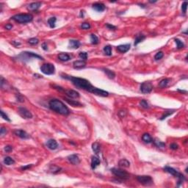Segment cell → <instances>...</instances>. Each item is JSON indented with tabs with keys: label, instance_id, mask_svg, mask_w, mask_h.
Here are the masks:
<instances>
[{
	"label": "cell",
	"instance_id": "obj_36",
	"mask_svg": "<svg viewBox=\"0 0 188 188\" xmlns=\"http://www.w3.org/2000/svg\"><path fill=\"white\" fill-rule=\"evenodd\" d=\"M28 43L31 45H37L39 43V40L36 38H30L28 40Z\"/></svg>",
	"mask_w": 188,
	"mask_h": 188
},
{
	"label": "cell",
	"instance_id": "obj_14",
	"mask_svg": "<svg viewBox=\"0 0 188 188\" xmlns=\"http://www.w3.org/2000/svg\"><path fill=\"white\" fill-rule=\"evenodd\" d=\"M46 146L51 150H55L58 148V143L55 140L50 139V140L47 141Z\"/></svg>",
	"mask_w": 188,
	"mask_h": 188
},
{
	"label": "cell",
	"instance_id": "obj_16",
	"mask_svg": "<svg viewBox=\"0 0 188 188\" xmlns=\"http://www.w3.org/2000/svg\"><path fill=\"white\" fill-rule=\"evenodd\" d=\"M73 66L76 69H81L86 66V63L84 60H76L74 62Z\"/></svg>",
	"mask_w": 188,
	"mask_h": 188
},
{
	"label": "cell",
	"instance_id": "obj_30",
	"mask_svg": "<svg viewBox=\"0 0 188 188\" xmlns=\"http://www.w3.org/2000/svg\"><path fill=\"white\" fill-rule=\"evenodd\" d=\"M145 38H146V36L143 35H137L135 40H134V46H137L138 43H140V42H142Z\"/></svg>",
	"mask_w": 188,
	"mask_h": 188
},
{
	"label": "cell",
	"instance_id": "obj_7",
	"mask_svg": "<svg viewBox=\"0 0 188 188\" xmlns=\"http://www.w3.org/2000/svg\"><path fill=\"white\" fill-rule=\"evenodd\" d=\"M40 71L46 75H52L55 72V67L52 63H45L40 67Z\"/></svg>",
	"mask_w": 188,
	"mask_h": 188
},
{
	"label": "cell",
	"instance_id": "obj_42",
	"mask_svg": "<svg viewBox=\"0 0 188 188\" xmlns=\"http://www.w3.org/2000/svg\"><path fill=\"white\" fill-rule=\"evenodd\" d=\"M1 116H2V118L4 119V120H5V121H9L10 122V119L9 118H8V116L5 114V113H4V111H1Z\"/></svg>",
	"mask_w": 188,
	"mask_h": 188
},
{
	"label": "cell",
	"instance_id": "obj_12",
	"mask_svg": "<svg viewBox=\"0 0 188 188\" xmlns=\"http://www.w3.org/2000/svg\"><path fill=\"white\" fill-rule=\"evenodd\" d=\"M68 160L73 165H79L80 163V160L78 157V155L76 154H71L70 156L68 157Z\"/></svg>",
	"mask_w": 188,
	"mask_h": 188
},
{
	"label": "cell",
	"instance_id": "obj_11",
	"mask_svg": "<svg viewBox=\"0 0 188 188\" xmlns=\"http://www.w3.org/2000/svg\"><path fill=\"white\" fill-rule=\"evenodd\" d=\"M14 134L16 136L19 137L20 138H21V139H29L30 137V136H29V134L28 133H27L25 131L21 130V129H16V130H15L14 131Z\"/></svg>",
	"mask_w": 188,
	"mask_h": 188
},
{
	"label": "cell",
	"instance_id": "obj_3",
	"mask_svg": "<svg viewBox=\"0 0 188 188\" xmlns=\"http://www.w3.org/2000/svg\"><path fill=\"white\" fill-rule=\"evenodd\" d=\"M32 58H36V59H38V60H43L41 56L38 55L35 53L29 52H21L16 57H14V59H17V60H20V61H22V62H27V61H28Z\"/></svg>",
	"mask_w": 188,
	"mask_h": 188
},
{
	"label": "cell",
	"instance_id": "obj_19",
	"mask_svg": "<svg viewBox=\"0 0 188 188\" xmlns=\"http://www.w3.org/2000/svg\"><path fill=\"white\" fill-rule=\"evenodd\" d=\"M100 163H101V161H100L99 157H95V156L92 157V159H91V168H92V169H95L97 166H99L100 165Z\"/></svg>",
	"mask_w": 188,
	"mask_h": 188
},
{
	"label": "cell",
	"instance_id": "obj_17",
	"mask_svg": "<svg viewBox=\"0 0 188 188\" xmlns=\"http://www.w3.org/2000/svg\"><path fill=\"white\" fill-rule=\"evenodd\" d=\"M105 8H106L105 5L102 3L97 2V3H95L93 5V9H94L97 12H102L105 10Z\"/></svg>",
	"mask_w": 188,
	"mask_h": 188
},
{
	"label": "cell",
	"instance_id": "obj_13",
	"mask_svg": "<svg viewBox=\"0 0 188 188\" xmlns=\"http://www.w3.org/2000/svg\"><path fill=\"white\" fill-rule=\"evenodd\" d=\"M64 93L70 99H76L79 97V93L74 90H64Z\"/></svg>",
	"mask_w": 188,
	"mask_h": 188
},
{
	"label": "cell",
	"instance_id": "obj_21",
	"mask_svg": "<svg viewBox=\"0 0 188 188\" xmlns=\"http://www.w3.org/2000/svg\"><path fill=\"white\" fill-rule=\"evenodd\" d=\"M58 59L61 61L63 62H66L71 60V56L69 55H68L67 53H61L58 55Z\"/></svg>",
	"mask_w": 188,
	"mask_h": 188
},
{
	"label": "cell",
	"instance_id": "obj_25",
	"mask_svg": "<svg viewBox=\"0 0 188 188\" xmlns=\"http://www.w3.org/2000/svg\"><path fill=\"white\" fill-rule=\"evenodd\" d=\"M92 149H93V151L94 153L96 154H99V152L101 151V146H100V144L99 143H97V142L93 143V145H92Z\"/></svg>",
	"mask_w": 188,
	"mask_h": 188
},
{
	"label": "cell",
	"instance_id": "obj_22",
	"mask_svg": "<svg viewBox=\"0 0 188 188\" xmlns=\"http://www.w3.org/2000/svg\"><path fill=\"white\" fill-rule=\"evenodd\" d=\"M64 100L66 101L67 103L71 104L73 107H81L82 106V104L79 103L77 101H75V100H71V99H67V98H64Z\"/></svg>",
	"mask_w": 188,
	"mask_h": 188
},
{
	"label": "cell",
	"instance_id": "obj_48",
	"mask_svg": "<svg viewBox=\"0 0 188 188\" xmlns=\"http://www.w3.org/2000/svg\"><path fill=\"white\" fill-rule=\"evenodd\" d=\"M106 27L109 29H113V30H115V29H116V27H115V26H113V25H111V24H106Z\"/></svg>",
	"mask_w": 188,
	"mask_h": 188
},
{
	"label": "cell",
	"instance_id": "obj_9",
	"mask_svg": "<svg viewBox=\"0 0 188 188\" xmlns=\"http://www.w3.org/2000/svg\"><path fill=\"white\" fill-rule=\"evenodd\" d=\"M153 90V85L151 82H143L140 85V90L143 93H150Z\"/></svg>",
	"mask_w": 188,
	"mask_h": 188
},
{
	"label": "cell",
	"instance_id": "obj_45",
	"mask_svg": "<svg viewBox=\"0 0 188 188\" xmlns=\"http://www.w3.org/2000/svg\"><path fill=\"white\" fill-rule=\"evenodd\" d=\"M126 115V110H121L118 112V115L121 117V118H124Z\"/></svg>",
	"mask_w": 188,
	"mask_h": 188
},
{
	"label": "cell",
	"instance_id": "obj_8",
	"mask_svg": "<svg viewBox=\"0 0 188 188\" xmlns=\"http://www.w3.org/2000/svg\"><path fill=\"white\" fill-rule=\"evenodd\" d=\"M137 180L144 186H150L153 184V179L150 176H137Z\"/></svg>",
	"mask_w": 188,
	"mask_h": 188
},
{
	"label": "cell",
	"instance_id": "obj_18",
	"mask_svg": "<svg viewBox=\"0 0 188 188\" xmlns=\"http://www.w3.org/2000/svg\"><path fill=\"white\" fill-rule=\"evenodd\" d=\"M130 49V44H124L117 46V50L121 53H126Z\"/></svg>",
	"mask_w": 188,
	"mask_h": 188
},
{
	"label": "cell",
	"instance_id": "obj_37",
	"mask_svg": "<svg viewBox=\"0 0 188 188\" xmlns=\"http://www.w3.org/2000/svg\"><path fill=\"white\" fill-rule=\"evenodd\" d=\"M140 106L143 107V108H145V109H148V108H149V103H148V102H147L145 99L141 100V102H140Z\"/></svg>",
	"mask_w": 188,
	"mask_h": 188
},
{
	"label": "cell",
	"instance_id": "obj_44",
	"mask_svg": "<svg viewBox=\"0 0 188 188\" xmlns=\"http://www.w3.org/2000/svg\"><path fill=\"white\" fill-rule=\"evenodd\" d=\"M178 148H179L178 144H176V143H171V144L170 145V149H172V150H176V149H178Z\"/></svg>",
	"mask_w": 188,
	"mask_h": 188
},
{
	"label": "cell",
	"instance_id": "obj_2",
	"mask_svg": "<svg viewBox=\"0 0 188 188\" xmlns=\"http://www.w3.org/2000/svg\"><path fill=\"white\" fill-rule=\"evenodd\" d=\"M49 106L52 110L60 115H68L70 114L69 109L61 101L58 99H52L49 103Z\"/></svg>",
	"mask_w": 188,
	"mask_h": 188
},
{
	"label": "cell",
	"instance_id": "obj_50",
	"mask_svg": "<svg viewBox=\"0 0 188 188\" xmlns=\"http://www.w3.org/2000/svg\"><path fill=\"white\" fill-rule=\"evenodd\" d=\"M32 166V165H26V166H23V167L21 168V170H26L30 168Z\"/></svg>",
	"mask_w": 188,
	"mask_h": 188
},
{
	"label": "cell",
	"instance_id": "obj_40",
	"mask_svg": "<svg viewBox=\"0 0 188 188\" xmlns=\"http://www.w3.org/2000/svg\"><path fill=\"white\" fill-rule=\"evenodd\" d=\"M79 57L81 58V59H82V60H87V52H79Z\"/></svg>",
	"mask_w": 188,
	"mask_h": 188
},
{
	"label": "cell",
	"instance_id": "obj_53",
	"mask_svg": "<svg viewBox=\"0 0 188 188\" xmlns=\"http://www.w3.org/2000/svg\"><path fill=\"white\" fill-rule=\"evenodd\" d=\"M12 43H13V44H15L16 46H19V45L21 44L20 43H15L14 41H13V42H12Z\"/></svg>",
	"mask_w": 188,
	"mask_h": 188
},
{
	"label": "cell",
	"instance_id": "obj_33",
	"mask_svg": "<svg viewBox=\"0 0 188 188\" xmlns=\"http://www.w3.org/2000/svg\"><path fill=\"white\" fill-rule=\"evenodd\" d=\"M90 41H91V43L92 44H98L99 43V38L98 37L94 35V34H91L90 35Z\"/></svg>",
	"mask_w": 188,
	"mask_h": 188
},
{
	"label": "cell",
	"instance_id": "obj_35",
	"mask_svg": "<svg viewBox=\"0 0 188 188\" xmlns=\"http://www.w3.org/2000/svg\"><path fill=\"white\" fill-rule=\"evenodd\" d=\"M175 42H176V47H177L178 49H181L184 48V46L183 42L181 41V40H180L179 39H178V38H175Z\"/></svg>",
	"mask_w": 188,
	"mask_h": 188
},
{
	"label": "cell",
	"instance_id": "obj_31",
	"mask_svg": "<svg viewBox=\"0 0 188 188\" xmlns=\"http://www.w3.org/2000/svg\"><path fill=\"white\" fill-rule=\"evenodd\" d=\"M57 19L55 17H51L48 20V24L51 28H55V23H56Z\"/></svg>",
	"mask_w": 188,
	"mask_h": 188
},
{
	"label": "cell",
	"instance_id": "obj_46",
	"mask_svg": "<svg viewBox=\"0 0 188 188\" xmlns=\"http://www.w3.org/2000/svg\"><path fill=\"white\" fill-rule=\"evenodd\" d=\"M8 132V130H7V129L6 128H5V127H2L1 128V129H0V134L2 135V136H3L5 134H6Z\"/></svg>",
	"mask_w": 188,
	"mask_h": 188
},
{
	"label": "cell",
	"instance_id": "obj_24",
	"mask_svg": "<svg viewBox=\"0 0 188 188\" xmlns=\"http://www.w3.org/2000/svg\"><path fill=\"white\" fill-rule=\"evenodd\" d=\"M142 140L144 141L145 143H152V141H153L152 137H151V135L149 133H145V134L142 136Z\"/></svg>",
	"mask_w": 188,
	"mask_h": 188
},
{
	"label": "cell",
	"instance_id": "obj_27",
	"mask_svg": "<svg viewBox=\"0 0 188 188\" xmlns=\"http://www.w3.org/2000/svg\"><path fill=\"white\" fill-rule=\"evenodd\" d=\"M152 142H153L154 144L157 147H158V148H165V143H163V142H162V141H160V140L157 139V138L154 139Z\"/></svg>",
	"mask_w": 188,
	"mask_h": 188
},
{
	"label": "cell",
	"instance_id": "obj_10",
	"mask_svg": "<svg viewBox=\"0 0 188 188\" xmlns=\"http://www.w3.org/2000/svg\"><path fill=\"white\" fill-rule=\"evenodd\" d=\"M19 114L24 119H30L32 118V114L31 112L24 107H19Z\"/></svg>",
	"mask_w": 188,
	"mask_h": 188
},
{
	"label": "cell",
	"instance_id": "obj_43",
	"mask_svg": "<svg viewBox=\"0 0 188 188\" xmlns=\"http://www.w3.org/2000/svg\"><path fill=\"white\" fill-rule=\"evenodd\" d=\"M81 28L83 29H88L90 28V24L89 23H82V24L81 25Z\"/></svg>",
	"mask_w": 188,
	"mask_h": 188
},
{
	"label": "cell",
	"instance_id": "obj_23",
	"mask_svg": "<svg viewBox=\"0 0 188 188\" xmlns=\"http://www.w3.org/2000/svg\"><path fill=\"white\" fill-rule=\"evenodd\" d=\"M118 165L121 168H129L130 166V162L126 159H122L119 161Z\"/></svg>",
	"mask_w": 188,
	"mask_h": 188
},
{
	"label": "cell",
	"instance_id": "obj_34",
	"mask_svg": "<svg viewBox=\"0 0 188 188\" xmlns=\"http://www.w3.org/2000/svg\"><path fill=\"white\" fill-rule=\"evenodd\" d=\"M60 170H61V168L60 167H58L57 165H51V167H50V171L52 173H57L60 172Z\"/></svg>",
	"mask_w": 188,
	"mask_h": 188
},
{
	"label": "cell",
	"instance_id": "obj_20",
	"mask_svg": "<svg viewBox=\"0 0 188 188\" xmlns=\"http://www.w3.org/2000/svg\"><path fill=\"white\" fill-rule=\"evenodd\" d=\"M80 46V42L76 40H69V48L76 49Z\"/></svg>",
	"mask_w": 188,
	"mask_h": 188
},
{
	"label": "cell",
	"instance_id": "obj_26",
	"mask_svg": "<svg viewBox=\"0 0 188 188\" xmlns=\"http://www.w3.org/2000/svg\"><path fill=\"white\" fill-rule=\"evenodd\" d=\"M170 81V79H163L162 80H161L159 83V87L160 88H165L166 87L168 84H169Z\"/></svg>",
	"mask_w": 188,
	"mask_h": 188
},
{
	"label": "cell",
	"instance_id": "obj_52",
	"mask_svg": "<svg viewBox=\"0 0 188 188\" xmlns=\"http://www.w3.org/2000/svg\"><path fill=\"white\" fill-rule=\"evenodd\" d=\"M5 28L7 29H11L13 28V25L12 24H6V26H5Z\"/></svg>",
	"mask_w": 188,
	"mask_h": 188
},
{
	"label": "cell",
	"instance_id": "obj_49",
	"mask_svg": "<svg viewBox=\"0 0 188 188\" xmlns=\"http://www.w3.org/2000/svg\"><path fill=\"white\" fill-rule=\"evenodd\" d=\"M4 149H5V151L6 152H10L11 151L13 150V147L10 146H7L5 147Z\"/></svg>",
	"mask_w": 188,
	"mask_h": 188
},
{
	"label": "cell",
	"instance_id": "obj_51",
	"mask_svg": "<svg viewBox=\"0 0 188 188\" xmlns=\"http://www.w3.org/2000/svg\"><path fill=\"white\" fill-rule=\"evenodd\" d=\"M42 48H43V50L46 51L47 49H48V46H47L46 43H43L42 44Z\"/></svg>",
	"mask_w": 188,
	"mask_h": 188
},
{
	"label": "cell",
	"instance_id": "obj_32",
	"mask_svg": "<svg viewBox=\"0 0 188 188\" xmlns=\"http://www.w3.org/2000/svg\"><path fill=\"white\" fill-rule=\"evenodd\" d=\"M104 52L106 55L107 56H111L112 55V47L110 46H106L104 47Z\"/></svg>",
	"mask_w": 188,
	"mask_h": 188
},
{
	"label": "cell",
	"instance_id": "obj_4",
	"mask_svg": "<svg viewBox=\"0 0 188 188\" xmlns=\"http://www.w3.org/2000/svg\"><path fill=\"white\" fill-rule=\"evenodd\" d=\"M11 19L16 22H18L20 24H26L31 22L33 20V16L31 14L27 13H21V14H16L13 16Z\"/></svg>",
	"mask_w": 188,
	"mask_h": 188
},
{
	"label": "cell",
	"instance_id": "obj_5",
	"mask_svg": "<svg viewBox=\"0 0 188 188\" xmlns=\"http://www.w3.org/2000/svg\"><path fill=\"white\" fill-rule=\"evenodd\" d=\"M164 170L167 173H168L170 174L173 175V176L175 177H177L179 179V181H178V186L180 185V184H181L184 180H185V177L184 176V175H182L181 173H179L176 170H175L174 168H171V167H169V166H165L164 168Z\"/></svg>",
	"mask_w": 188,
	"mask_h": 188
},
{
	"label": "cell",
	"instance_id": "obj_15",
	"mask_svg": "<svg viewBox=\"0 0 188 188\" xmlns=\"http://www.w3.org/2000/svg\"><path fill=\"white\" fill-rule=\"evenodd\" d=\"M41 6V2H32L29 5L27 9L31 11H36L38 10Z\"/></svg>",
	"mask_w": 188,
	"mask_h": 188
},
{
	"label": "cell",
	"instance_id": "obj_38",
	"mask_svg": "<svg viewBox=\"0 0 188 188\" xmlns=\"http://www.w3.org/2000/svg\"><path fill=\"white\" fill-rule=\"evenodd\" d=\"M163 56H164L163 52H157V53L155 55L154 59H155V60H161V59L163 57Z\"/></svg>",
	"mask_w": 188,
	"mask_h": 188
},
{
	"label": "cell",
	"instance_id": "obj_6",
	"mask_svg": "<svg viewBox=\"0 0 188 188\" xmlns=\"http://www.w3.org/2000/svg\"><path fill=\"white\" fill-rule=\"evenodd\" d=\"M111 172L115 176H117L118 178L122 179V180H126V179H129L130 177V175L129 174L128 172H126L124 170L120 169V168H112Z\"/></svg>",
	"mask_w": 188,
	"mask_h": 188
},
{
	"label": "cell",
	"instance_id": "obj_1",
	"mask_svg": "<svg viewBox=\"0 0 188 188\" xmlns=\"http://www.w3.org/2000/svg\"><path fill=\"white\" fill-rule=\"evenodd\" d=\"M61 76L64 79L70 80L72 82V84L79 89L85 90L86 91H88L89 93H91L99 96H102V97H106L109 96L108 92L94 87L90 84V82L88 80L85 79L79 78V77H74L72 76H68L66 74H62Z\"/></svg>",
	"mask_w": 188,
	"mask_h": 188
},
{
	"label": "cell",
	"instance_id": "obj_47",
	"mask_svg": "<svg viewBox=\"0 0 188 188\" xmlns=\"http://www.w3.org/2000/svg\"><path fill=\"white\" fill-rule=\"evenodd\" d=\"M16 99H17V101L19 102H24V98L20 94H18V96H16Z\"/></svg>",
	"mask_w": 188,
	"mask_h": 188
},
{
	"label": "cell",
	"instance_id": "obj_39",
	"mask_svg": "<svg viewBox=\"0 0 188 188\" xmlns=\"http://www.w3.org/2000/svg\"><path fill=\"white\" fill-rule=\"evenodd\" d=\"M174 113V110H171V111H167V112H165L164 115L161 117L160 120H164V119H165L168 116H169L170 115H171L172 113Z\"/></svg>",
	"mask_w": 188,
	"mask_h": 188
},
{
	"label": "cell",
	"instance_id": "obj_29",
	"mask_svg": "<svg viewBox=\"0 0 188 188\" xmlns=\"http://www.w3.org/2000/svg\"><path fill=\"white\" fill-rule=\"evenodd\" d=\"M3 162H4V163H5L6 165H11L15 164V160H13L12 157H5Z\"/></svg>",
	"mask_w": 188,
	"mask_h": 188
},
{
	"label": "cell",
	"instance_id": "obj_28",
	"mask_svg": "<svg viewBox=\"0 0 188 188\" xmlns=\"http://www.w3.org/2000/svg\"><path fill=\"white\" fill-rule=\"evenodd\" d=\"M103 71L107 74V76L110 79H114L115 76V74L113 72V71H111V70H109V69H107V68H104Z\"/></svg>",
	"mask_w": 188,
	"mask_h": 188
},
{
	"label": "cell",
	"instance_id": "obj_41",
	"mask_svg": "<svg viewBox=\"0 0 188 188\" xmlns=\"http://www.w3.org/2000/svg\"><path fill=\"white\" fill-rule=\"evenodd\" d=\"M187 2H184L183 4L181 5V10L184 13H185L187 12Z\"/></svg>",
	"mask_w": 188,
	"mask_h": 188
}]
</instances>
